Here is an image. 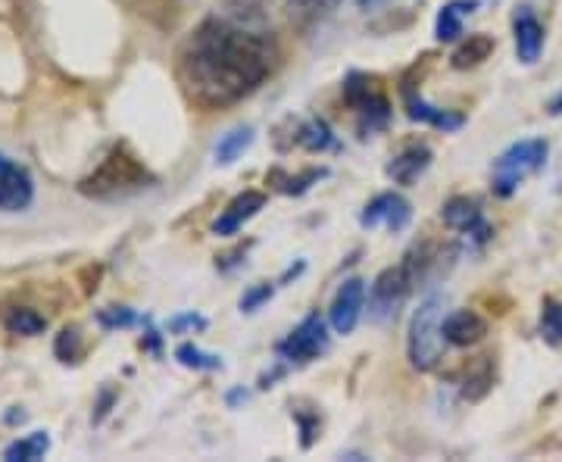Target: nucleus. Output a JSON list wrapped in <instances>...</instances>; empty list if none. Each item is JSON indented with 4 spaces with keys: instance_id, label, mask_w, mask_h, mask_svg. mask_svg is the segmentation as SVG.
<instances>
[{
    "instance_id": "obj_18",
    "label": "nucleus",
    "mask_w": 562,
    "mask_h": 462,
    "mask_svg": "<svg viewBox=\"0 0 562 462\" xmlns=\"http://www.w3.org/2000/svg\"><path fill=\"white\" fill-rule=\"evenodd\" d=\"M50 450V435L47 431H32L25 438H16L13 443L3 447V460L7 462H35L44 460Z\"/></svg>"
},
{
    "instance_id": "obj_8",
    "label": "nucleus",
    "mask_w": 562,
    "mask_h": 462,
    "mask_svg": "<svg viewBox=\"0 0 562 462\" xmlns=\"http://www.w3.org/2000/svg\"><path fill=\"white\" fill-rule=\"evenodd\" d=\"M441 219L450 232L465 235L469 241L475 244H487L491 241V235H494L491 222L484 219L482 203L472 201V198H453V201L443 203Z\"/></svg>"
},
{
    "instance_id": "obj_13",
    "label": "nucleus",
    "mask_w": 562,
    "mask_h": 462,
    "mask_svg": "<svg viewBox=\"0 0 562 462\" xmlns=\"http://www.w3.org/2000/svg\"><path fill=\"white\" fill-rule=\"evenodd\" d=\"M262 206H266V194H260V191H244V194H238L235 201L222 210L220 219L213 222V232H216L220 238H232V235H238V232L244 228V222L254 219Z\"/></svg>"
},
{
    "instance_id": "obj_21",
    "label": "nucleus",
    "mask_w": 562,
    "mask_h": 462,
    "mask_svg": "<svg viewBox=\"0 0 562 462\" xmlns=\"http://www.w3.org/2000/svg\"><path fill=\"white\" fill-rule=\"evenodd\" d=\"M7 331L10 335H22V338H38L44 335V328H47V319L41 316L38 309H32V306H16V309H10L7 313Z\"/></svg>"
},
{
    "instance_id": "obj_29",
    "label": "nucleus",
    "mask_w": 562,
    "mask_h": 462,
    "mask_svg": "<svg viewBox=\"0 0 562 462\" xmlns=\"http://www.w3.org/2000/svg\"><path fill=\"white\" fill-rule=\"evenodd\" d=\"M294 419L301 425V435H303V450H310L316 438H319V428H322V419L319 413H313V416H303L301 409H294Z\"/></svg>"
},
{
    "instance_id": "obj_11",
    "label": "nucleus",
    "mask_w": 562,
    "mask_h": 462,
    "mask_svg": "<svg viewBox=\"0 0 562 462\" xmlns=\"http://www.w3.org/2000/svg\"><path fill=\"white\" fill-rule=\"evenodd\" d=\"M403 103H406V116H409V120L425 122V125L441 128V132H457V128H462V122H465L462 113L441 110V106H435V103L425 101L419 91H416V84H413V81H403Z\"/></svg>"
},
{
    "instance_id": "obj_31",
    "label": "nucleus",
    "mask_w": 562,
    "mask_h": 462,
    "mask_svg": "<svg viewBox=\"0 0 562 462\" xmlns=\"http://www.w3.org/2000/svg\"><path fill=\"white\" fill-rule=\"evenodd\" d=\"M184 328L201 331V328H206V319H203V316H194V313H184V316H176V319L169 322V331H172V335H181Z\"/></svg>"
},
{
    "instance_id": "obj_6",
    "label": "nucleus",
    "mask_w": 562,
    "mask_h": 462,
    "mask_svg": "<svg viewBox=\"0 0 562 462\" xmlns=\"http://www.w3.org/2000/svg\"><path fill=\"white\" fill-rule=\"evenodd\" d=\"M328 350V325L319 313H310L306 319L276 347L279 360L284 365H310L313 360H319L322 353Z\"/></svg>"
},
{
    "instance_id": "obj_30",
    "label": "nucleus",
    "mask_w": 562,
    "mask_h": 462,
    "mask_svg": "<svg viewBox=\"0 0 562 462\" xmlns=\"http://www.w3.org/2000/svg\"><path fill=\"white\" fill-rule=\"evenodd\" d=\"M269 297H272V284H257V288H250L241 297V313H254V309L262 306Z\"/></svg>"
},
{
    "instance_id": "obj_33",
    "label": "nucleus",
    "mask_w": 562,
    "mask_h": 462,
    "mask_svg": "<svg viewBox=\"0 0 562 462\" xmlns=\"http://www.w3.org/2000/svg\"><path fill=\"white\" fill-rule=\"evenodd\" d=\"M550 113H553V116H560L562 113V94H557V98H553V103H550Z\"/></svg>"
},
{
    "instance_id": "obj_17",
    "label": "nucleus",
    "mask_w": 562,
    "mask_h": 462,
    "mask_svg": "<svg viewBox=\"0 0 562 462\" xmlns=\"http://www.w3.org/2000/svg\"><path fill=\"white\" fill-rule=\"evenodd\" d=\"M462 372L465 375H462L460 391L465 401H482L484 394L494 387V362H491V357H479V362L465 365Z\"/></svg>"
},
{
    "instance_id": "obj_4",
    "label": "nucleus",
    "mask_w": 562,
    "mask_h": 462,
    "mask_svg": "<svg viewBox=\"0 0 562 462\" xmlns=\"http://www.w3.org/2000/svg\"><path fill=\"white\" fill-rule=\"evenodd\" d=\"M547 154H550V144L543 142V138H525V142H516L513 147H506L501 157L494 160V169H491L494 194L513 198L528 176L541 172L543 166H547Z\"/></svg>"
},
{
    "instance_id": "obj_3",
    "label": "nucleus",
    "mask_w": 562,
    "mask_h": 462,
    "mask_svg": "<svg viewBox=\"0 0 562 462\" xmlns=\"http://www.w3.org/2000/svg\"><path fill=\"white\" fill-rule=\"evenodd\" d=\"M443 309H447V297L428 294L409 319L406 353H409L413 369H419V372H431L443 360V347H447V341H443V316L447 313Z\"/></svg>"
},
{
    "instance_id": "obj_26",
    "label": "nucleus",
    "mask_w": 562,
    "mask_h": 462,
    "mask_svg": "<svg viewBox=\"0 0 562 462\" xmlns=\"http://www.w3.org/2000/svg\"><path fill=\"white\" fill-rule=\"evenodd\" d=\"M81 350H85V343H81V331L76 328V325H66L60 335H57L54 353L60 357V362H79Z\"/></svg>"
},
{
    "instance_id": "obj_10",
    "label": "nucleus",
    "mask_w": 562,
    "mask_h": 462,
    "mask_svg": "<svg viewBox=\"0 0 562 462\" xmlns=\"http://www.w3.org/2000/svg\"><path fill=\"white\" fill-rule=\"evenodd\" d=\"M413 219V206L409 201L397 194V191H384L375 201L366 203V210L360 213L362 228H387V232H403Z\"/></svg>"
},
{
    "instance_id": "obj_24",
    "label": "nucleus",
    "mask_w": 562,
    "mask_h": 462,
    "mask_svg": "<svg viewBox=\"0 0 562 462\" xmlns=\"http://www.w3.org/2000/svg\"><path fill=\"white\" fill-rule=\"evenodd\" d=\"M319 179H325V169H306L301 176H284V172H272V176H269V181H272L279 191H284V194H303L310 184H316Z\"/></svg>"
},
{
    "instance_id": "obj_15",
    "label": "nucleus",
    "mask_w": 562,
    "mask_h": 462,
    "mask_svg": "<svg viewBox=\"0 0 562 462\" xmlns=\"http://www.w3.org/2000/svg\"><path fill=\"white\" fill-rule=\"evenodd\" d=\"M428 166H431V147L428 144H409V147H403L394 160L387 162V179L409 188V184H416L428 172Z\"/></svg>"
},
{
    "instance_id": "obj_23",
    "label": "nucleus",
    "mask_w": 562,
    "mask_h": 462,
    "mask_svg": "<svg viewBox=\"0 0 562 462\" xmlns=\"http://www.w3.org/2000/svg\"><path fill=\"white\" fill-rule=\"evenodd\" d=\"M176 360L184 369H198V372H216V369H222L220 357L216 353H206L198 343H181L179 350H176Z\"/></svg>"
},
{
    "instance_id": "obj_32",
    "label": "nucleus",
    "mask_w": 562,
    "mask_h": 462,
    "mask_svg": "<svg viewBox=\"0 0 562 462\" xmlns=\"http://www.w3.org/2000/svg\"><path fill=\"white\" fill-rule=\"evenodd\" d=\"M384 3H391V0H357V7H360V10H379V7H384Z\"/></svg>"
},
{
    "instance_id": "obj_25",
    "label": "nucleus",
    "mask_w": 562,
    "mask_h": 462,
    "mask_svg": "<svg viewBox=\"0 0 562 462\" xmlns=\"http://www.w3.org/2000/svg\"><path fill=\"white\" fill-rule=\"evenodd\" d=\"M541 338L550 343V347H562V303L543 301Z\"/></svg>"
},
{
    "instance_id": "obj_22",
    "label": "nucleus",
    "mask_w": 562,
    "mask_h": 462,
    "mask_svg": "<svg viewBox=\"0 0 562 462\" xmlns=\"http://www.w3.org/2000/svg\"><path fill=\"white\" fill-rule=\"evenodd\" d=\"M294 142L306 147V150H313V154H325V150H335L338 147V138L331 135V128H328V122L313 120L306 122L297 128V138Z\"/></svg>"
},
{
    "instance_id": "obj_12",
    "label": "nucleus",
    "mask_w": 562,
    "mask_h": 462,
    "mask_svg": "<svg viewBox=\"0 0 562 462\" xmlns=\"http://www.w3.org/2000/svg\"><path fill=\"white\" fill-rule=\"evenodd\" d=\"M513 38H516V57L525 63V66H535L541 60L543 54V25L541 20L528 10V7H519L516 16H513Z\"/></svg>"
},
{
    "instance_id": "obj_2",
    "label": "nucleus",
    "mask_w": 562,
    "mask_h": 462,
    "mask_svg": "<svg viewBox=\"0 0 562 462\" xmlns=\"http://www.w3.org/2000/svg\"><path fill=\"white\" fill-rule=\"evenodd\" d=\"M154 181H157V176L125 144H116L110 150V157L81 181V191L91 198H125V194L150 188Z\"/></svg>"
},
{
    "instance_id": "obj_19",
    "label": "nucleus",
    "mask_w": 562,
    "mask_h": 462,
    "mask_svg": "<svg viewBox=\"0 0 562 462\" xmlns=\"http://www.w3.org/2000/svg\"><path fill=\"white\" fill-rule=\"evenodd\" d=\"M250 144H254V128H250V125L228 128L220 142H216V147H213V157H216L220 166H232V162L238 160Z\"/></svg>"
},
{
    "instance_id": "obj_9",
    "label": "nucleus",
    "mask_w": 562,
    "mask_h": 462,
    "mask_svg": "<svg viewBox=\"0 0 562 462\" xmlns=\"http://www.w3.org/2000/svg\"><path fill=\"white\" fill-rule=\"evenodd\" d=\"M366 297H369L366 282L357 279V275L347 279V282L338 288L335 301L328 306V322H331L335 335H353V328H357L362 319V309H366Z\"/></svg>"
},
{
    "instance_id": "obj_7",
    "label": "nucleus",
    "mask_w": 562,
    "mask_h": 462,
    "mask_svg": "<svg viewBox=\"0 0 562 462\" xmlns=\"http://www.w3.org/2000/svg\"><path fill=\"white\" fill-rule=\"evenodd\" d=\"M35 201L32 172L13 157L0 154V213H22Z\"/></svg>"
},
{
    "instance_id": "obj_1",
    "label": "nucleus",
    "mask_w": 562,
    "mask_h": 462,
    "mask_svg": "<svg viewBox=\"0 0 562 462\" xmlns=\"http://www.w3.org/2000/svg\"><path fill=\"white\" fill-rule=\"evenodd\" d=\"M279 47L262 32L232 20H203L184 41L179 76L201 110H222L250 98L276 72Z\"/></svg>"
},
{
    "instance_id": "obj_5",
    "label": "nucleus",
    "mask_w": 562,
    "mask_h": 462,
    "mask_svg": "<svg viewBox=\"0 0 562 462\" xmlns=\"http://www.w3.org/2000/svg\"><path fill=\"white\" fill-rule=\"evenodd\" d=\"M344 103L350 106V113L357 116V128L360 135H372L384 128L391 122V101H387V91L379 76H369V72H350L344 79Z\"/></svg>"
},
{
    "instance_id": "obj_20",
    "label": "nucleus",
    "mask_w": 562,
    "mask_h": 462,
    "mask_svg": "<svg viewBox=\"0 0 562 462\" xmlns=\"http://www.w3.org/2000/svg\"><path fill=\"white\" fill-rule=\"evenodd\" d=\"M494 47H497L494 38H491V35H484V32H479V35H469V41L457 47V54H453V66H457V69H475V66H482V63L494 54Z\"/></svg>"
},
{
    "instance_id": "obj_16",
    "label": "nucleus",
    "mask_w": 562,
    "mask_h": 462,
    "mask_svg": "<svg viewBox=\"0 0 562 462\" xmlns=\"http://www.w3.org/2000/svg\"><path fill=\"white\" fill-rule=\"evenodd\" d=\"M482 7V0H447L435 22V38L457 41L462 35V22L469 20L475 10Z\"/></svg>"
},
{
    "instance_id": "obj_28",
    "label": "nucleus",
    "mask_w": 562,
    "mask_h": 462,
    "mask_svg": "<svg viewBox=\"0 0 562 462\" xmlns=\"http://www.w3.org/2000/svg\"><path fill=\"white\" fill-rule=\"evenodd\" d=\"M98 319H101L103 328H128V325L138 322V316L128 306H110V309H103Z\"/></svg>"
},
{
    "instance_id": "obj_27",
    "label": "nucleus",
    "mask_w": 562,
    "mask_h": 462,
    "mask_svg": "<svg viewBox=\"0 0 562 462\" xmlns=\"http://www.w3.org/2000/svg\"><path fill=\"white\" fill-rule=\"evenodd\" d=\"M341 0H291V13H297L301 20H319L325 13H331Z\"/></svg>"
},
{
    "instance_id": "obj_14",
    "label": "nucleus",
    "mask_w": 562,
    "mask_h": 462,
    "mask_svg": "<svg viewBox=\"0 0 562 462\" xmlns=\"http://www.w3.org/2000/svg\"><path fill=\"white\" fill-rule=\"evenodd\" d=\"M487 335V322L475 309H457L443 316V341L450 347H472Z\"/></svg>"
}]
</instances>
